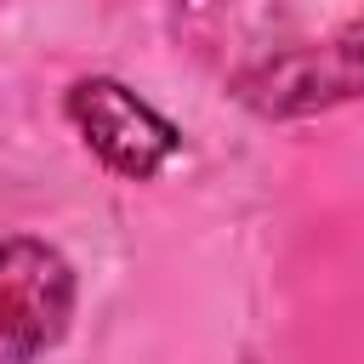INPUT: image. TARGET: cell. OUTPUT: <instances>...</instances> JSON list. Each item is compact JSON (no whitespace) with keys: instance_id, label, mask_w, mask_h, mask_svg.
Wrapping results in <instances>:
<instances>
[{"instance_id":"6da1fadb","label":"cell","mask_w":364,"mask_h":364,"mask_svg":"<svg viewBox=\"0 0 364 364\" xmlns=\"http://www.w3.org/2000/svg\"><path fill=\"white\" fill-rule=\"evenodd\" d=\"M74 273L40 239H0V364H28L68 330Z\"/></svg>"},{"instance_id":"3957f363","label":"cell","mask_w":364,"mask_h":364,"mask_svg":"<svg viewBox=\"0 0 364 364\" xmlns=\"http://www.w3.org/2000/svg\"><path fill=\"white\" fill-rule=\"evenodd\" d=\"M364 91V17H353L330 46L290 51L245 80V97L262 114H307L318 102H341Z\"/></svg>"},{"instance_id":"7a4b0ae2","label":"cell","mask_w":364,"mask_h":364,"mask_svg":"<svg viewBox=\"0 0 364 364\" xmlns=\"http://www.w3.org/2000/svg\"><path fill=\"white\" fill-rule=\"evenodd\" d=\"M68 119L85 136V148L119 171V176H154L171 154H176V125L159 119L142 97H131L119 80H80L68 91Z\"/></svg>"}]
</instances>
